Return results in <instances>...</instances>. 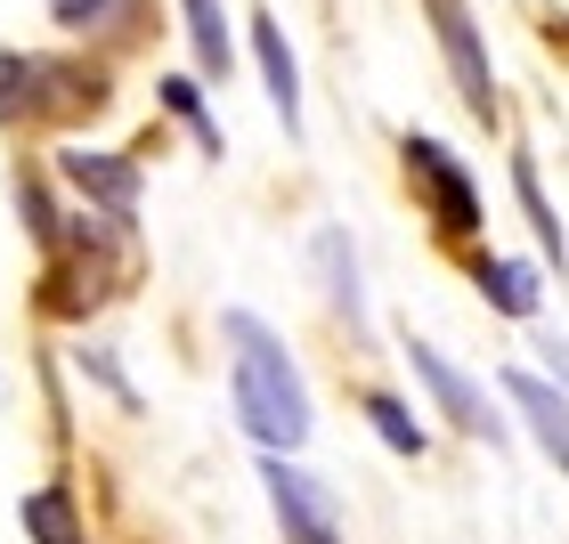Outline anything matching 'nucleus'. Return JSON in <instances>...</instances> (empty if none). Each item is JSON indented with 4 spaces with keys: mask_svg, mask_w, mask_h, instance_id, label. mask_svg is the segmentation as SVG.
Here are the masks:
<instances>
[{
    "mask_svg": "<svg viewBox=\"0 0 569 544\" xmlns=\"http://www.w3.org/2000/svg\"><path fill=\"white\" fill-rule=\"evenodd\" d=\"M220 333H228V406H237L244 439L261 455H293L309 439V382L293 366V350L252 309H220Z\"/></svg>",
    "mask_w": 569,
    "mask_h": 544,
    "instance_id": "obj_1",
    "label": "nucleus"
},
{
    "mask_svg": "<svg viewBox=\"0 0 569 544\" xmlns=\"http://www.w3.org/2000/svg\"><path fill=\"white\" fill-rule=\"evenodd\" d=\"M107 107V73L73 66V58H24V49H0V131L9 122H73Z\"/></svg>",
    "mask_w": 569,
    "mask_h": 544,
    "instance_id": "obj_2",
    "label": "nucleus"
},
{
    "mask_svg": "<svg viewBox=\"0 0 569 544\" xmlns=\"http://www.w3.org/2000/svg\"><path fill=\"white\" fill-rule=\"evenodd\" d=\"M399 350H407V366H416V382L431 391V406L448 414V423H456L463 439H480V447H505V414H497V399H488V391H480V382L456 366L448 350H439V342H423V333H407Z\"/></svg>",
    "mask_w": 569,
    "mask_h": 544,
    "instance_id": "obj_3",
    "label": "nucleus"
},
{
    "mask_svg": "<svg viewBox=\"0 0 569 544\" xmlns=\"http://www.w3.org/2000/svg\"><path fill=\"white\" fill-rule=\"evenodd\" d=\"M399 154H407V179H416L423 203H431V228H439V236H480V220H488V212H480L472 171H463L439 139H423V131H407Z\"/></svg>",
    "mask_w": 569,
    "mask_h": 544,
    "instance_id": "obj_4",
    "label": "nucleus"
},
{
    "mask_svg": "<svg viewBox=\"0 0 569 544\" xmlns=\"http://www.w3.org/2000/svg\"><path fill=\"white\" fill-rule=\"evenodd\" d=\"M261 487H269V512L284 544H342V504L318 472H301L293 455H261Z\"/></svg>",
    "mask_w": 569,
    "mask_h": 544,
    "instance_id": "obj_5",
    "label": "nucleus"
},
{
    "mask_svg": "<svg viewBox=\"0 0 569 544\" xmlns=\"http://www.w3.org/2000/svg\"><path fill=\"white\" fill-rule=\"evenodd\" d=\"M423 9H431V41H439V58H448L456 98L480 122H497V66H488V41H480L472 9H463V0H423Z\"/></svg>",
    "mask_w": 569,
    "mask_h": 544,
    "instance_id": "obj_6",
    "label": "nucleus"
},
{
    "mask_svg": "<svg viewBox=\"0 0 569 544\" xmlns=\"http://www.w3.org/2000/svg\"><path fill=\"white\" fill-rule=\"evenodd\" d=\"M497 391L521 406V423H529L537 447H546L553 472H569V391H561V382H546L537 366H505V374H497Z\"/></svg>",
    "mask_w": 569,
    "mask_h": 544,
    "instance_id": "obj_7",
    "label": "nucleus"
},
{
    "mask_svg": "<svg viewBox=\"0 0 569 544\" xmlns=\"http://www.w3.org/2000/svg\"><path fill=\"white\" fill-rule=\"evenodd\" d=\"M58 171H66V188H82V195H90L114 228L139 212V163H131V154H107V147H66V154H58Z\"/></svg>",
    "mask_w": 569,
    "mask_h": 544,
    "instance_id": "obj_8",
    "label": "nucleus"
},
{
    "mask_svg": "<svg viewBox=\"0 0 569 544\" xmlns=\"http://www.w3.org/2000/svg\"><path fill=\"white\" fill-rule=\"evenodd\" d=\"M309 261H318L326 309H333V318H342L350 333H367V284H358V252H350V228H318V236H309Z\"/></svg>",
    "mask_w": 569,
    "mask_h": 544,
    "instance_id": "obj_9",
    "label": "nucleus"
},
{
    "mask_svg": "<svg viewBox=\"0 0 569 544\" xmlns=\"http://www.w3.org/2000/svg\"><path fill=\"white\" fill-rule=\"evenodd\" d=\"M252 58H261V82H269V107L284 122V139H301V66H293V49H284V24L261 9L252 17Z\"/></svg>",
    "mask_w": 569,
    "mask_h": 544,
    "instance_id": "obj_10",
    "label": "nucleus"
},
{
    "mask_svg": "<svg viewBox=\"0 0 569 544\" xmlns=\"http://www.w3.org/2000/svg\"><path fill=\"white\" fill-rule=\"evenodd\" d=\"M472 284H480V301L488 309H505V318H537L546 309V284H537L529 261H505V252H472Z\"/></svg>",
    "mask_w": 569,
    "mask_h": 544,
    "instance_id": "obj_11",
    "label": "nucleus"
},
{
    "mask_svg": "<svg viewBox=\"0 0 569 544\" xmlns=\"http://www.w3.org/2000/svg\"><path fill=\"white\" fill-rule=\"evenodd\" d=\"M512 195H521V212H529V228H537V244H546V269L561 276V269H569V244H561V212L546 203V188H537V163H529V154H512Z\"/></svg>",
    "mask_w": 569,
    "mask_h": 544,
    "instance_id": "obj_12",
    "label": "nucleus"
},
{
    "mask_svg": "<svg viewBox=\"0 0 569 544\" xmlns=\"http://www.w3.org/2000/svg\"><path fill=\"white\" fill-rule=\"evenodd\" d=\"M188 9V49H196V66L212 73V82H228V66H237V49H228V9L220 0H179Z\"/></svg>",
    "mask_w": 569,
    "mask_h": 544,
    "instance_id": "obj_13",
    "label": "nucleus"
},
{
    "mask_svg": "<svg viewBox=\"0 0 569 544\" xmlns=\"http://www.w3.org/2000/svg\"><path fill=\"white\" fill-rule=\"evenodd\" d=\"M147 0H49V17L66 24V33H131Z\"/></svg>",
    "mask_w": 569,
    "mask_h": 544,
    "instance_id": "obj_14",
    "label": "nucleus"
},
{
    "mask_svg": "<svg viewBox=\"0 0 569 544\" xmlns=\"http://www.w3.org/2000/svg\"><path fill=\"white\" fill-rule=\"evenodd\" d=\"M358 414L375 423V439H382L391 455H423V447H431V439H423V423H416V414H407L391 391H367V399H358Z\"/></svg>",
    "mask_w": 569,
    "mask_h": 544,
    "instance_id": "obj_15",
    "label": "nucleus"
},
{
    "mask_svg": "<svg viewBox=\"0 0 569 544\" xmlns=\"http://www.w3.org/2000/svg\"><path fill=\"white\" fill-rule=\"evenodd\" d=\"M163 107H171V114H179V122H188V131L203 139V154H220V122L203 114V90L188 82V73H171V82H163Z\"/></svg>",
    "mask_w": 569,
    "mask_h": 544,
    "instance_id": "obj_16",
    "label": "nucleus"
},
{
    "mask_svg": "<svg viewBox=\"0 0 569 544\" xmlns=\"http://www.w3.org/2000/svg\"><path fill=\"white\" fill-rule=\"evenodd\" d=\"M98 261H107V236L82 220V269H98ZM98 276H107V269H98ZM49 301H58V309H90L98 293H90V284H73V293H66V269H49Z\"/></svg>",
    "mask_w": 569,
    "mask_h": 544,
    "instance_id": "obj_17",
    "label": "nucleus"
},
{
    "mask_svg": "<svg viewBox=\"0 0 569 544\" xmlns=\"http://www.w3.org/2000/svg\"><path fill=\"white\" fill-rule=\"evenodd\" d=\"M537 350H546V382L569 391V342H561V333H537Z\"/></svg>",
    "mask_w": 569,
    "mask_h": 544,
    "instance_id": "obj_18",
    "label": "nucleus"
}]
</instances>
